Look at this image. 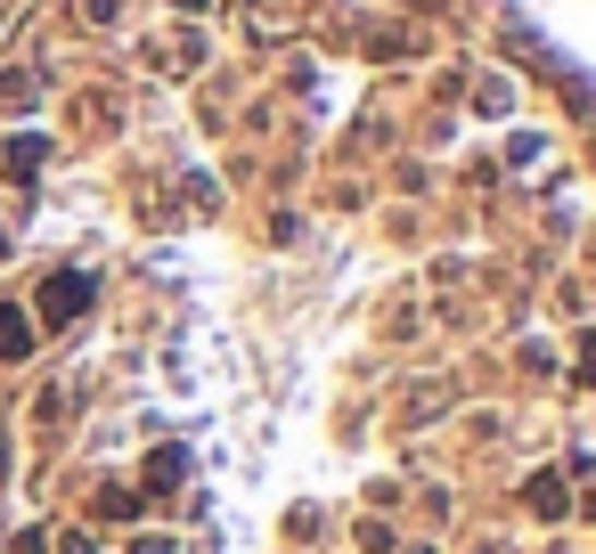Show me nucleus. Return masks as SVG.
I'll return each mask as SVG.
<instances>
[{
	"mask_svg": "<svg viewBox=\"0 0 596 554\" xmlns=\"http://www.w3.org/2000/svg\"><path fill=\"white\" fill-rule=\"evenodd\" d=\"M82 302H91V277H82V269H58V277L41 286V318H49V326L82 318Z\"/></svg>",
	"mask_w": 596,
	"mask_h": 554,
	"instance_id": "nucleus-1",
	"label": "nucleus"
},
{
	"mask_svg": "<svg viewBox=\"0 0 596 554\" xmlns=\"http://www.w3.org/2000/svg\"><path fill=\"white\" fill-rule=\"evenodd\" d=\"M25 351H33V318L0 302V359H25Z\"/></svg>",
	"mask_w": 596,
	"mask_h": 554,
	"instance_id": "nucleus-2",
	"label": "nucleus"
},
{
	"mask_svg": "<svg viewBox=\"0 0 596 554\" xmlns=\"http://www.w3.org/2000/svg\"><path fill=\"white\" fill-rule=\"evenodd\" d=\"M532 506H539V514H564V481L539 473V481H532Z\"/></svg>",
	"mask_w": 596,
	"mask_h": 554,
	"instance_id": "nucleus-3",
	"label": "nucleus"
},
{
	"mask_svg": "<svg viewBox=\"0 0 596 554\" xmlns=\"http://www.w3.org/2000/svg\"><path fill=\"white\" fill-rule=\"evenodd\" d=\"M131 554H180V546L164 539V530H147V539H131Z\"/></svg>",
	"mask_w": 596,
	"mask_h": 554,
	"instance_id": "nucleus-4",
	"label": "nucleus"
},
{
	"mask_svg": "<svg viewBox=\"0 0 596 554\" xmlns=\"http://www.w3.org/2000/svg\"><path fill=\"white\" fill-rule=\"evenodd\" d=\"M9 554H49V539H41V530H25V539H16Z\"/></svg>",
	"mask_w": 596,
	"mask_h": 554,
	"instance_id": "nucleus-5",
	"label": "nucleus"
},
{
	"mask_svg": "<svg viewBox=\"0 0 596 554\" xmlns=\"http://www.w3.org/2000/svg\"><path fill=\"white\" fill-rule=\"evenodd\" d=\"M58 554H98L91 539H82V530H74V539H58Z\"/></svg>",
	"mask_w": 596,
	"mask_h": 554,
	"instance_id": "nucleus-6",
	"label": "nucleus"
}]
</instances>
